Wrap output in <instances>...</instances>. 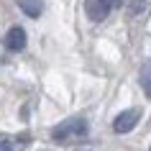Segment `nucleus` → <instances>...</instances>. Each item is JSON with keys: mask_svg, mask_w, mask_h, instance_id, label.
Instances as JSON below:
<instances>
[{"mask_svg": "<svg viewBox=\"0 0 151 151\" xmlns=\"http://www.w3.org/2000/svg\"><path fill=\"white\" fill-rule=\"evenodd\" d=\"M87 120L85 118H67L64 123H59V126L51 131V138L59 143H69V141H80V138H85L87 136Z\"/></svg>", "mask_w": 151, "mask_h": 151, "instance_id": "nucleus-1", "label": "nucleus"}, {"mask_svg": "<svg viewBox=\"0 0 151 151\" xmlns=\"http://www.w3.org/2000/svg\"><path fill=\"white\" fill-rule=\"evenodd\" d=\"M138 118H141V110H138V108L123 110L118 118L113 120V131H115V133H128V131H133V128H136Z\"/></svg>", "mask_w": 151, "mask_h": 151, "instance_id": "nucleus-2", "label": "nucleus"}, {"mask_svg": "<svg viewBox=\"0 0 151 151\" xmlns=\"http://www.w3.org/2000/svg\"><path fill=\"white\" fill-rule=\"evenodd\" d=\"M3 46L8 49V51H21V49H26V31L21 28V26H13V28L5 33Z\"/></svg>", "mask_w": 151, "mask_h": 151, "instance_id": "nucleus-3", "label": "nucleus"}, {"mask_svg": "<svg viewBox=\"0 0 151 151\" xmlns=\"http://www.w3.org/2000/svg\"><path fill=\"white\" fill-rule=\"evenodd\" d=\"M85 13L90 21H105L110 13V5L108 0H85Z\"/></svg>", "mask_w": 151, "mask_h": 151, "instance_id": "nucleus-4", "label": "nucleus"}, {"mask_svg": "<svg viewBox=\"0 0 151 151\" xmlns=\"http://www.w3.org/2000/svg\"><path fill=\"white\" fill-rule=\"evenodd\" d=\"M18 8L23 10L28 18H39L44 5H41V0H18Z\"/></svg>", "mask_w": 151, "mask_h": 151, "instance_id": "nucleus-5", "label": "nucleus"}, {"mask_svg": "<svg viewBox=\"0 0 151 151\" xmlns=\"http://www.w3.org/2000/svg\"><path fill=\"white\" fill-rule=\"evenodd\" d=\"M138 82H141V87H143V92H146V97H151V59H146V62L141 64Z\"/></svg>", "mask_w": 151, "mask_h": 151, "instance_id": "nucleus-6", "label": "nucleus"}, {"mask_svg": "<svg viewBox=\"0 0 151 151\" xmlns=\"http://www.w3.org/2000/svg\"><path fill=\"white\" fill-rule=\"evenodd\" d=\"M126 10H128L131 18H138V16H146V13L151 10V5L146 3V0H128V8Z\"/></svg>", "mask_w": 151, "mask_h": 151, "instance_id": "nucleus-7", "label": "nucleus"}, {"mask_svg": "<svg viewBox=\"0 0 151 151\" xmlns=\"http://www.w3.org/2000/svg\"><path fill=\"white\" fill-rule=\"evenodd\" d=\"M0 151H13V146H10L8 138H0Z\"/></svg>", "mask_w": 151, "mask_h": 151, "instance_id": "nucleus-8", "label": "nucleus"}, {"mask_svg": "<svg viewBox=\"0 0 151 151\" xmlns=\"http://www.w3.org/2000/svg\"><path fill=\"white\" fill-rule=\"evenodd\" d=\"M120 3H123V0H108V5H110V8H118Z\"/></svg>", "mask_w": 151, "mask_h": 151, "instance_id": "nucleus-9", "label": "nucleus"}, {"mask_svg": "<svg viewBox=\"0 0 151 151\" xmlns=\"http://www.w3.org/2000/svg\"><path fill=\"white\" fill-rule=\"evenodd\" d=\"M149 151H151V149H149Z\"/></svg>", "mask_w": 151, "mask_h": 151, "instance_id": "nucleus-10", "label": "nucleus"}]
</instances>
